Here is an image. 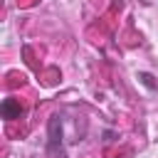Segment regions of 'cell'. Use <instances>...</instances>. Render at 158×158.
<instances>
[{
    "label": "cell",
    "mask_w": 158,
    "mask_h": 158,
    "mask_svg": "<svg viewBox=\"0 0 158 158\" xmlns=\"http://www.w3.org/2000/svg\"><path fill=\"white\" fill-rule=\"evenodd\" d=\"M138 79H141V81H143V84H146L148 89H156V81H153V77H151V74L141 72V74H138Z\"/></svg>",
    "instance_id": "obj_3"
},
{
    "label": "cell",
    "mask_w": 158,
    "mask_h": 158,
    "mask_svg": "<svg viewBox=\"0 0 158 158\" xmlns=\"http://www.w3.org/2000/svg\"><path fill=\"white\" fill-rule=\"evenodd\" d=\"M49 156H62V118L52 116L49 121V143H47Z\"/></svg>",
    "instance_id": "obj_1"
},
{
    "label": "cell",
    "mask_w": 158,
    "mask_h": 158,
    "mask_svg": "<svg viewBox=\"0 0 158 158\" xmlns=\"http://www.w3.org/2000/svg\"><path fill=\"white\" fill-rule=\"evenodd\" d=\"M0 111H2V118H7V121H12V118H20V114H22V106H20V101L17 99H5L2 101V106H0Z\"/></svg>",
    "instance_id": "obj_2"
}]
</instances>
